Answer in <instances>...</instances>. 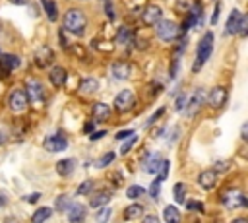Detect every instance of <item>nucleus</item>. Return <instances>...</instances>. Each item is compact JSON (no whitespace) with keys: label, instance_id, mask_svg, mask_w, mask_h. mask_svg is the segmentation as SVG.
Returning a JSON list of instances; mask_svg holds the SVG:
<instances>
[{"label":"nucleus","instance_id":"obj_1","mask_svg":"<svg viewBox=\"0 0 248 223\" xmlns=\"http://www.w3.org/2000/svg\"><path fill=\"white\" fill-rule=\"evenodd\" d=\"M85 25H87V17L81 10L72 8L66 12V16H64V29L66 31H70L74 35H83Z\"/></svg>","mask_w":248,"mask_h":223},{"label":"nucleus","instance_id":"obj_2","mask_svg":"<svg viewBox=\"0 0 248 223\" xmlns=\"http://www.w3.org/2000/svg\"><path fill=\"white\" fill-rule=\"evenodd\" d=\"M211 50H213V33L207 31V33L203 35V39L200 41V45H198V54H196V60H194V64H192V72H194V74H198L200 68L207 62V58L211 56Z\"/></svg>","mask_w":248,"mask_h":223},{"label":"nucleus","instance_id":"obj_3","mask_svg":"<svg viewBox=\"0 0 248 223\" xmlns=\"http://www.w3.org/2000/svg\"><path fill=\"white\" fill-rule=\"evenodd\" d=\"M155 33H157V37L161 41H167L169 43V41H174L180 35V27L174 21H170V19H161L157 23V27H155Z\"/></svg>","mask_w":248,"mask_h":223},{"label":"nucleus","instance_id":"obj_4","mask_svg":"<svg viewBox=\"0 0 248 223\" xmlns=\"http://www.w3.org/2000/svg\"><path fill=\"white\" fill-rule=\"evenodd\" d=\"M8 105L14 112H23L29 105V99H27V93L23 89H14L8 97Z\"/></svg>","mask_w":248,"mask_h":223},{"label":"nucleus","instance_id":"obj_5","mask_svg":"<svg viewBox=\"0 0 248 223\" xmlns=\"http://www.w3.org/2000/svg\"><path fill=\"white\" fill-rule=\"evenodd\" d=\"M221 200H223V204H225L229 209L246 206V196H244L240 190H227V192L221 196Z\"/></svg>","mask_w":248,"mask_h":223},{"label":"nucleus","instance_id":"obj_6","mask_svg":"<svg viewBox=\"0 0 248 223\" xmlns=\"http://www.w3.org/2000/svg\"><path fill=\"white\" fill-rule=\"evenodd\" d=\"M134 105H136V97H134V93H132L130 89H122V91L114 97V107H116L118 111H122V112L130 111Z\"/></svg>","mask_w":248,"mask_h":223},{"label":"nucleus","instance_id":"obj_7","mask_svg":"<svg viewBox=\"0 0 248 223\" xmlns=\"http://www.w3.org/2000/svg\"><path fill=\"white\" fill-rule=\"evenodd\" d=\"M161 17H163V10H161L159 6H155V4L147 6V8L141 12V21H143V25H157V23L161 21Z\"/></svg>","mask_w":248,"mask_h":223},{"label":"nucleus","instance_id":"obj_8","mask_svg":"<svg viewBox=\"0 0 248 223\" xmlns=\"http://www.w3.org/2000/svg\"><path fill=\"white\" fill-rule=\"evenodd\" d=\"M203 97H205V93H203L202 87H198V89L192 93V97L186 101V114H188V116H194V114L200 111V107H202V103H203Z\"/></svg>","mask_w":248,"mask_h":223},{"label":"nucleus","instance_id":"obj_9","mask_svg":"<svg viewBox=\"0 0 248 223\" xmlns=\"http://www.w3.org/2000/svg\"><path fill=\"white\" fill-rule=\"evenodd\" d=\"M25 93H27V99H31V103H41L45 99V87L37 80L27 81V91Z\"/></svg>","mask_w":248,"mask_h":223},{"label":"nucleus","instance_id":"obj_10","mask_svg":"<svg viewBox=\"0 0 248 223\" xmlns=\"http://www.w3.org/2000/svg\"><path fill=\"white\" fill-rule=\"evenodd\" d=\"M43 145H45V149L56 153V151H62V149L68 147V140H66L62 134H54V136H48V138L43 142Z\"/></svg>","mask_w":248,"mask_h":223},{"label":"nucleus","instance_id":"obj_11","mask_svg":"<svg viewBox=\"0 0 248 223\" xmlns=\"http://www.w3.org/2000/svg\"><path fill=\"white\" fill-rule=\"evenodd\" d=\"M207 103L211 105V107H215V109H219V107H223L225 103H227V89L225 87H213L211 91H209V97H207Z\"/></svg>","mask_w":248,"mask_h":223},{"label":"nucleus","instance_id":"obj_12","mask_svg":"<svg viewBox=\"0 0 248 223\" xmlns=\"http://www.w3.org/2000/svg\"><path fill=\"white\" fill-rule=\"evenodd\" d=\"M54 60V52L50 47H41L37 52H35V62L39 68H46L50 62Z\"/></svg>","mask_w":248,"mask_h":223},{"label":"nucleus","instance_id":"obj_13","mask_svg":"<svg viewBox=\"0 0 248 223\" xmlns=\"http://www.w3.org/2000/svg\"><path fill=\"white\" fill-rule=\"evenodd\" d=\"M85 215H87V211H85L83 204H72L68 209V221L70 223H83Z\"/></svg>","mask_w":248,"mask_h":223},{"label":"nucleus","instance_id":"obj_14","mask_svg":"<svg viewBox=\"0 0 248 223\" xmlns=\"http://www.w3.org/2000/svg\"><path fill=\"white\" fill-rule=\"evenodd\" d=\"M240 19H242V14L238 10H232L229 19H227V25H225V33L227 35H236L238 33V25H240Z\"/></svg>","mask_w":248,"mask_h":223},{"label":"nucleus","instance_id":"obj_15","mask_svg":"<svg viewBox=\"0 0 248 223\" xmlns=\"http://www.w3.org/2000/svg\"><path fill=\"white\" fill-rule=\"evenodd\" d=\"M48 78H50V83H52V85L62 87V85L66 83V80H68V72H66V68L56 66V68H52V70L48 72Z\"/></svg>","mask_w":248,"mask_h":223},{"label":"nucleus","instance_id":"obj_16","mask_svg":"<svg viewBox=\"0 0 248 223\" xmlns=\"http://www.w3.org/2000/svg\"><path fill=\"white\" fill-rule=\"evenodd\" d=\"M217 182V173L215 171H202L200 176H198V184L205 190H211Z\"/></svg>","mask_w":248,"mask_h":223},{"label":"nucleus","instance_id":"obj_17","mask_svg":"<svg viewBox=\"0 0 248 223\" xmlns=\"http://www.w3.org/2000/svg\"><path fill=\"white\" fill-rule=\"evenodd\" d=\"M110 198H112V194H110L108 190H101V192H97V194H93V196L89 198V206H91V207H101V206L108 204Z\"/></svg>","mask_w":248,"mask_h":223},{"label":"nucleus","instance_id":"obj_18","mask_svg":"<svg viewBox=\"0 0 248 223\" xmlns=\"http://www.w3.org/2000/svg\"><path fill=\"white\" fill-rule=\"evenodd\" d=\"M108 116H110V107L108 105H105V103H95L93 105V118L95 120L103 122V120H108Z\"/></svg>","mask_w":248,"mask_h":223},{"label":"nucleus","instance_id":"obj_19","mask_svg":"<svg viewBox=\"0 0 248 223\" xmlns=\"http://www.w3.org/2000/svg\"><path fill=\"white\" fill-rule=\"evenodd\" d=\"M161 157L157 155V153H153V155H149L145 161H143V171L145 173H151V175H155L157 171H159V167H161Z\"/></svg>","mask_w":248,"mask_h":223},{"label":"nucleus","instance_id":"obj_20","mask_svg":"<svg viewBox=\"0 0 248 223\" xmlns=\"http://www.w3.org/2000/svg\"><path fill=\"white\" fill-rule=\"evenodd\" d=\"M0 66H2V70H16L19 66V56H16V54H2L0 56Z\"/></svg>","mask_w":248,"mask_h":223},{"label":"nucleus","instance_id":"obj_21","mask_svg":"<svg viewBox=\"0 0 248 223\" xmlns=\"http://www.w3.org/2000/svg\"><path fill=\"white\" fill-rule=\"evenodd\" d=\"M74 167H76V161L74 159H62V161L56 163V171H58L60 176H70L72 171H74Z\"/></svg>","mask_w":248,"mask_h":223},{"label":"nucleus","instance_id":"obj_22","mask_svg":"<svg viewBox=\"0 0 248 223\" xmlns=\"http://www.w3.org/2000/svg\"><path fill=\"white\" fill-rule=\"evenodd\" d=\"M112 76L118 80H124L130 76V66L126 62H114L112 64Z\"/></svg>","mask_w":248,"mask_h":223},{"label":"nucleus","instance_id":"obj_23","mask_svg":"<svg viewBox=\"0 0 248 223\" xmlns=\"http://www.w3.org/2000/svg\"><path fill=\"white\" fill-rule=\"evenodd\" d=\"M97 89H99V81L95 78H85L79 83V91L81 93H95Z\"/></svg>","mask_w":248,"mask_h":223},{"label":"nucleus","instance_id":"obj_24","mask_svg":"<svg viewBox=\"0 0 248 223\" xmlns=\"http://www.w3.org/2000/svg\"><path fill=\"white\" fill-rule=\"evenodd\" d=\"M50 215H52V209H50V207H39L37 211H33L31 223H45Z\"/></svg>","mask_w":248,"mask_h":223},{"label":"nucleus","instance_id":"obj_25","mask_svg":"<svg viewBox=\"0 0 248 223\" xmlns=\"http://www.w3.org/2000/svg\"><path fill=\"white\" fill-rule=\"evenodd\" d=\"M163 217L167 223H180V211L174 206H167L163 209Z\"/></svg>","mask_w":248,"mask_h":223},{"label":"nucleus","instance_id":"obj_26","mask_svg":"<svg viewBox=\"0 0 248 223\" xmlns=\"http://www.w3.org/2000/svg\"><path fill=\"white\" fill-rule=\"evenodd\" d=\"M118 45H126V43H130L132 41V31L124 25V27H120L118 29V33H116V39H114Z\"/></svg>","mask_w":248,"mask_h":223},{"label":"nucleus","instance_id":"obj_27","mask_svg":"<svg viewBox=\"0 0 248 223\" xmlns=\"http://www.w3.org/2000/svg\"><path fill=\"white\" fill-rule=\"evenodd\" d=\"M141 211H143V207H141L140 204H132V206H128V207L124 209V217H126V219H136V217L141 215Z\"/></svg>","mask_w":248,"mask_h":223},{"label":"nucleus","instance_id":"obj_28","mask_svg":"<svg viewBox=\"0 0 248 223\" xmlns=\"http://www.w3.org/2000/svg\"><path fill=\"white\" fill-rule=\"evenodd\" d=\"M186 184L184 182H176L174 184V200L178 202V204H184L186 202Z\"/></svg>","mask_w":248,"mask_h":223},{"label":"nucleus","instance_id":"obj_29","mask_svg":"<svg viewBox=\"0 0 248 223\" xmlns=\"http://www.w3.org/2000/svg\"><path fill=\"white\" fill-rule=\"evenodd\" d=\"M43 6H45V12H46L48 19H50V21H56V17H58V14H56V4L50 2V0H43Z\"/></svg>","mask_w":248,"mask_h":223},{"label":"nucleus","instance_id":"obj_30","mask_svg":"<svg viewBox=\"0 0 248 223\" xmlns=\"http://www.w3.org/2000/svg\"><path fill=\"white\" fill-rule=\"evenodd\" d=\"M143 188L140 186V184H132V186H128V190H126V198H130V200H136V198H140V196H143Z\"/></svg>","mask_w":248,"mask_h":223},{"label":"nucleus","instance_id":"obj_31","mask_svg":"<svg viewBox=\"0 0 248 223\" xmlns=\"http://www.w3.org/2000/svg\"><path fill=\"white\" fill-rule=\"evenodd\" d=\"M110 215H112V209L110 207H101L99 211H97V215H95V219H97V223H108V219H110Z\"/></svg>","mask_w":248,"mask_h":223},{"label":"nucleus","instance_id":"obj_32","mask_svg":"<svg viewBox=\"0 0 248 223\" xmlns=\"http://www.w3.org/2000/svg\"><path fill=\"white\" fill-rule=\"evenodd\" d=\"M54 206H56V211H68V209H70V206H72V202H70V198H68V196H58Z\"/></svg>","mask_w":248,"mask_h":223},{"label":"nucleus","instance_id":"obj_33","mask_svg":"<svg viewBox=\"0 0 248 223\" xmlns=\"http://www.w3.org/2000/svg\"><path fill=\"white\" fill-rule=\"evenodd\" d=\"M169 167H170V161L163 159V161H161V167H159V171H157V173H159V176H157L159 182H163V180L169 176Z\"/></svg>","mask_w":248,"mask_h":223},{"label":"nucleus","instance_id":"obj_34","mask_svg":"<svg viewBox=\"0 0 248 223\" xmlns=\"http://www.w3.org/2000/svg\"><path fill=\"white\" fill-rule=\"evenodd\" d=\"M93 190V180H83L79 186H78V194L79 196H85V194H89Z\"/></svg>","mask_w":248,"mask_h":223},{"label":"nucleus","instance_id":"obj_35","mask_svg":"<svg viewBox=\"0 0 248 223\" xmlns=\"http://www.w3.org/2000/svg\"><path fill=\"white\" fill-rule=\"evenodd\" d=\"M112 161H114V153H112V151H108V153H105V155H103V157L97 161V167H101V169H103V167L110 165Z\"/></svg>","mask_w":248,"mask_h":223},{"label":"nucleus","instance_id":"obj_36","mask_svg":"<svg viewBox=\"0 0 248 223\" xmlns=\"http://www.w3.org/2000/svg\"><path fill=\"white\" fill-rule=\"evenodd\" d=\"M159 194H161V182L155 178V180L151 182V186H149V196H151L153 200H157V198H159Z\"/></svg>","mask_w":248,"mask_h":223},{"label":"nucleus","instance_id":"obj_37","mask_svg":"<svg viewBox=\"0 0 248 223\" xmlns=\"http://www.w3.org/2000/svg\"><path fill=\"white\" fill-rule=\"evenodd\" d=\"M136 142H138V138H136V136H130V138H126V142H124V143H122V147H120V153H122V155H124V153H128Z\"/></svg>","mask_w":248,"mask_h":223},{"label":"nucleus","instance_id":"obj_38","mask_svg":"<svg viewBox=\"0 0 248 223\" xmlns=\"http://www.w3.org/2000/svg\"><path fill=\"white\" fill-rule=\"evenodd\" d=\"M186 101H188L186 95H178V97H176V103H174V109H176V111L186 109Z\"/></svg>","mask_w":248,"mask_h":223},{"label":"nucleus","instance_id":"obj_39","mask_svg":"<svg viewBox=\"0 0 248 223\" xmlns=\"http://www.w3.org/2000/svg\"><path fill=\"white\" fill-rule=\"evenodd\" d=\"M229 167H231V163L229 161H217L215 163V173H223V171H229Z\"/></svg>","mask_w":248,"mask_h":223},{"label":"nucleus","instance_id":"obj_40","mask_svg":"<svg viewBox=\"0 0 248 223\" xmlns=\"http://www.w3.org/2000/svg\"><path fill=\"white\" fill-rule=\"evenodd\" d=\"M246 25H248V17H246V16H242L240 25H238V35H240V37H246Z\"/></svg>","mask_w":248,"mask_h":223},{"label":"nucleus","instance_id":"obj_41","mask_svg":"<svg viewBox=\"0 0 248 223\" xmlns=\"http://www.w3.org/2000/svg\"><path fill=\"white\" fill-rule=\"evenodd\" d=\"M186 207L192 211H203V204L202 202H186Z\"/></svg>","mask_w":248,"mask_h":223},{"label":"nucleus","instance_id":"obj_42","mask_svg":"<svg viewBox=\"0 0 248 223\" xmlns=\"http://www.w3.org/2000/svg\"><path fill=\"white\" fill-rule=\"evenodd\" d=\"M130 136H134V130H120V132L116 134V140H126V138H130Z\"/></svg>","mask_w":248,"mask_h":223},{"label":"nucleus","instance_id":"obj_43","mask_svg":"<svg viewBox=\"0 0 248 223\" xmlns=\"http://www.w3.org/2000/svg\"><path fill=\"white\" fill-rule=\"evenodd\" d=\"M219 14H221V6L217 4V6H215V10H213V16H211V25H215V23H217V19H219Z\"/></svg>","mask_w":248,"mask_h":223},{"label":"nucleus","instance_id":"obj_44","mask_svg":"<svg viewBox=\"0 0 248 223\" xmlns=\"http://www.w3.org/2000/svg\"><path fill=\"white\" fill-rule=\"evenodd\" d=\"M105 12H107V16H108L110 19H114V8H112V4H110V2H107V4H105Z\"/></svg>","mask_w":248,"mask_h":223},{"label":"nucleus","instance_id":"obj_45","mask_svg":"<svg viewBox=\"0 0 248 223\" xmlns=\"http://www.w3.org/2000/svg\"><path fill=\"white\" fill-rule=\"evenodd\" d=\"M163 112H165V109H159V111H157V112H155V114H151V118H149V120H147V122H145V126H149V124H151V122H155V120H157V118H159V116H161V114H163Z\"/></svg>","mask_w":248,"mask_h":223},{"label":"nucleus","instance_id":"obj_46","mask_svg":"<svg viewBox=\"0 0 248 223\" xmlns=\"http://www.w3.org/2000/svg\"><path fill=\"white\" fill-rule=\"evenodd\" d=\"M39 198H41V194H39V192H35V194H29V196H25V202H31V204H35Z\"/></svg>","mask_w":248,"mask_h":223},{"label":"nucleus","instance_id":"obj_47","mask_svg":"<svg viewBox=\"0 0 248 223\" xmlns=\"http://www.w3.org/2000/svg\"><path fill=\"white\" fill-rule=\"evenodd\" d=\"M240 138H242V140H246V138H248V124H246V122H244V124H242V128H240Z\"/></svg>","mask_w":248,"mask_h":223},{"label":"nucleus","instance_id":"obj_48","mask_svg":"<svg viewBox=\"0 0 248 223\" xmlns=\"http://www.w3.org/2000/svg\"><path fill=\"white\" fill-rule=\"evenodd\" d=\"M143 223H159V217L157 215H147V217H143Z\"/></svg>","mask_w":248,"mask_h":223},{"label":"nucleus","instance_id":"obj_49","mask_svg":"<svg viewBox=\"0 0 248 223\" xmlns=\"http://www.w3.org/2000/svg\"><path fill=\"white\" fill-rule=\"evenodd\" d=\"M105 134H107V132H103V130H101V132H95V134L89 136V140H99V138H103Z\"/></svg>","mask_w":248,"mask_h":223},{"label":"nucleus","instance_id":"obj_50","mask_svg":"<svg viewBox=\"0 0 248 223\" xmlns=\"http://www.w3.org/2000/svg\"><path fill=\"white\" fill-rule=\"evenodd\" d=\"M58 39H60V45H62V47H68V43H66V37H64L62 29H60V33H58Z\"/></svg>","mask_w":248,"mask_h":223},{"label":"nucleus","instance_id":"obj_51","mask_svg":"<svg viewBox=\"0 0 248 223\" xmlns=\"http://www.w3.org/2000/svg\"><path fill=\"white\" fill-rule=\"evenodd\" d=\"M8 204V198H6V194L4 192H0V207H4Z\"/></svg>","mask_w":248,"mask_h":223},{"label":"nucleus","instance_id":"obj_52","mask_svg":"<svg viewBox=\"0 0 248 223\" xmlns=\"http://www.w3.org/2000/svg\"><path fill=\"white\" fill-rule=\"evenodd\" d=\"M97 47H99L101 50H110V48H112V45H105V43H97Z\"/></svg>","mask_w":248,"mask_h":223},{"label":"nucleus","instance_id":"obj_53","mask_svg":"<svg viewBox=\"0 0 248 223\" xmlns=\"http://www.w3.org/2000/svg\"><path fill=\"white\" fill-rule=\"evenodd\" d=\"M12 4H16V6H23V4H27L29 0H10Z\"/></svg>","mask_w":248,"mask_h":223},{"label":"nucleus","instance_id":"obj_54","mask_svg":"<svg viewBox=\"0 0 248 223\" xmlns=\"http://www.w3.org/2000/svg\"><path fill=\"white\" fill-rule=\"evenodd\" d=\"M4 223H19V221H17L16 217H6V219H4Z\"/></svg>","mask_w":248,"mask_h":223},{"label":"nucleus","instance_id":"obj_55","mask_svg":"<svg viewBox=\"0 0 248 223\" xmlns=\"http://www.w3.org/2000/svg\"><path fill=\"white\" fill-rule=\"evenodd\" d=\"M6 142V132H0V143H4Z\"/></svg>","mask_w":248,"mask_h":223},{"label":"nucleus","instance_id":"obj_56","mask_svg":"<svg viewBox=\"0 0 248 223\" xmlns=\"http://www.w3.org/2000/svg\"><path fill=\"white\" fill-rule=\"evenodd\" d=\"M232 223H248V221H246V219H244V217H238V219H234V221H232Z\"/></svg>","mask_w":248,"mask_h":223},{"label":"nucleus","instance_id":"obj_57","mask_svg":"<svg viewBox=\"0 0 248 223\" xmlns=\"http://www.w3.org/2000/svg\"><path fill=\"white\" fill-rule=\"evenodd\" d=\"M0 29H2V23H0Z\"/></svg>","mask_w":248,"mask_h":223}]
</instances>
